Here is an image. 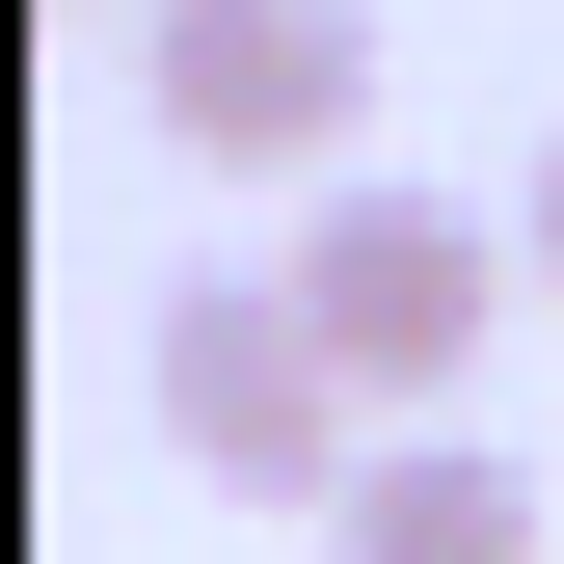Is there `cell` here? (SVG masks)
<instances>
[{
  "mask_svg": "<svg viewBox=\"0 0 564 564\" xmlns=\"http://www.w3.org/2000/svg\"><path fill=\"white\" fill-rule=\"evenodd\" d=\"M511 242H538V296H564V162H538V216H511Z\"/></svg>",
  "mask_w": 564,
  "mask_h": 564,
  "instance_id": "5b68a950",
  "label": "cell"
},
{
  "mask_svg": "<svg viewBox=\"0 0 564 564\" xmlns=\"http://www.w3.org/2000/svg\"><path fill=\"white\" fill-rule=\"evenodd\" d=\"M162 431L216 457V484H296V511H349V484H377V403L323 377L296 269H216V296H162Z\"/></svg>",
  "mask_w": 564,
  "mask_h": 564,
  "instance_id": "3957f363",
  "label": "cell"
},
{
  "mask_svg": "<svg viewBox=\"0 0 564 564\" xmlns=\"http://www.w3.org/2000/svg\"><path fill=\"white\" fill-rule=\"evenodd\" d=\"M349 564H538V457H484V431H377V484L323 511Z\"/></svg>",
  "mask_w": 564,
  "mask_h": 564,
  "instance_id": "277c9868",
  "label": "cell"
},
{
  "mask_svg": "<svg viewBox=\"0 0 564 564\" xmlns=\"http://www.w3.org/2000/svg\"><path fill=\"white\" fill-rule=\"evenodd\" d=\"M134 108L242 188H349V108H377V0H162L134 28Z\"/></svg>",
  "mask_w": 564,
  "mask_h": 564,
  "instance_id": "7a4b0ae2",
  "label": "cell"
},
{
  "mask_svg": "<svg viewBox=\"0 0 564 564\" xmlns=\"http://www.w3.org/2000/svg\"><path fill=\"white\" fill-rule=\"evenodd\" d=\"M296 323H323V377L377 403V431H457V349L511 323V242H484L457 188H403V162H349L323 216H296Z\"/></svg>",
  "mask_w": 564,
  "mask_h": 564,
  "instance_id": "6da1fadb",
  "label": "cell"
}]
</instances>
